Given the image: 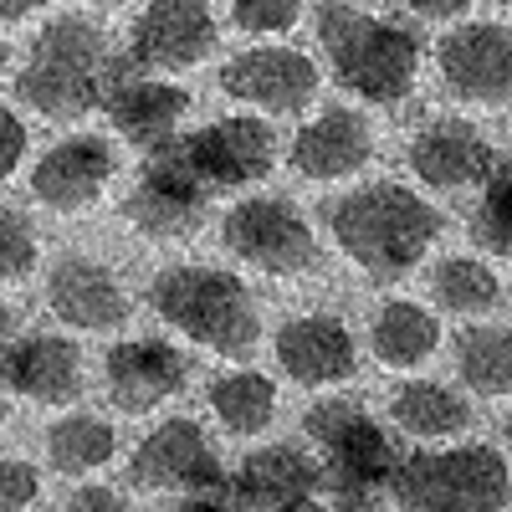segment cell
Listing matches in <instances>:
<instances>
[{"label":"cell","instance_id":"obj_1","mask_svg":"<svg viewBox=\"0 0 512 512\" xmlns=\"http://www.w3.org/2000/svg\"><path fill=\"white\" fill-rule=\"evenodd\" d=\"M323 221L344 256H354L374 282L410 277L441 236V210L405 185H364L354 195H338L323 205Z\"/></svg>","mask_w":512,"mask_h":512},{"label":"cell","instance_id":"obj_2","mask_svg":"<svg viewBox=\"0 0 512 512\" xmlns=\"http://www.w3.org/2000/svg\"><path fill=\"white\" fill-rule=\"evenodd\" d=\"M113 82H118V62L103 26L88 16H57L31 41L26 67L16 77V98L52 123H72L93 113L98 103H108Z\"/></svg>","mask_w":512,"mask_h":512},{"label":"cell","instance_id":"obj_3","mask_svg":"<svg viewBox=\"0 0 512 512\" xmlns=\"http://www.w3.org/2000/svg\"><path fill=\"white\" fill-rule=\"evenodd\" d=\"M313 16H318L323 52L333 57L338 82H344L354 98L400 103V98L415 88L420 41H415L405 26L374 21L369 11H359V6H333V0H323Z\"/></svg>","mask_w":512,"mask_h":512},{"label":"cell","instance_id":"obj_4","mask_svg":"<svg viewBox=\"0 0 512 512\" xmlns=\"http://www.w3.org/2000/svg\"><path fill=\"white\" fill-rule=\"evenodd\" d=\"M154 313L180 328L195 344L216 349L226 359H246L262 338V318L251 308V292L236 272H216V267H169L154 277L149 287Z\"/></svg>","mask_w":512,"mask_h":512},{"label":"cell","instance_id":"obj_5","mask_svg":"<svg viewBox=\"0 0 512 512\" xmlns=\"http://www.w3.org/2000/svg\"><path fill=\"white\" fill-rule=\"evenodd\" d=\"M303 431L323 446V477L333 487V512H379V492L400 472L390 436L349 400L313 405L303 415Z\"/></svg>","mask_w":512,"mask_h":512},{"label":"cell","instance_id":"obj_6","mask_svg":"<svg viewBox=\"0 0 512 512\" xmlns=\"http://www.w3.org/2000/svg\"><path fill=\"white\" fill-rule=\"evenodd\" d=\"M400 512H507L512 472L497 446L415 451L390 482Z\"/></svg>","mask_w":512,"mask_h":512},{"label":"cell","instance_id":"obj_7","mask_svg":"<svg viewBox=\"0 0 512 512\" xmlns=\"http://www.w3.org/2000/svg\"><path fill=\"white\" fill-rule=\"evenodd\" d=\"M226 251L241 256L246 267L267 272V277H297L318 267V236L313 226L297 216V205L282 195H251L226 210L221 221Z\"/></svg>","mask_w":512,"mask_h":512},{"label":"cell","instance_id":"obj_8","mask_svg":"<svg viewBox=\"0 0 512 512\" xmlns=\"http://www.w3.org/2000/svg\"><path fill=\"white\" fill-rule=\"evenodd\" d=\"M123 216L134 221V231H144V236H154V241L195 236V231L205 226V216H210V190L200 185V175L185 164L180 139L144 159L134 195L123 200Z\"/></svg>","mask_w":512,"mask_h":512},{"label":"cell","instance_id":"obj_9","mask_svg":"<svg viewBox=\"0 0 512 512\" xmlns=\"http://www.w3.org/2000/svg\"><path fill=\"white\" fill-rule=\"evenodd\" d=\"M180 154L200 175V185L210 195H221V190H241V185H256V180L272 175L277 134L262 118L241 113V118H221V123L195 128L190 139H180Z\"/></svg>","mask_w":512,"mask_h":512},{"label":"cell","instance_id":"obj_10","mask_svg":"<svg viewBox=\"0 0 512 512\" xmlns=\"http://www.w3.org/2000/svg\"><path fill=\"white\" fill-rule=\"evenodd\" d=\"M128 482L144 492H226V472L216 446L205 441L195 420H164L159 431L134 451Z\"/></svg>","mask_w":512,"mask_h":512},{"label":"cell","instance_id":"obj_11","mask_svg":"<svg viewBox=\"0 0 512 512\" xmlns=\"http://www.w3.org/2000/svg\"><path fill=\"white\" fill-rule=\"evenodd\" d=\"M436 67L441 82L466 98V103H512V31L477 21V26H456L441 36L436 47Z\"/></svg>","mask_w":512,"mask_h":512},{"label":"cell","instance_id":"obj_12","mask_svg":"<svg viewBox=\"0 0 512 512\" xmlns=\"http://www.w3.org/2000/svg\"><path fill=\"white\" fill-rule=\"evenodd\" d=\"M216 47V11L200 0H154L134 16L128 62L149 72H180L210 57Z\"/></svg>","mask_w":512,"mask_h":512},{"label":"cell","instance_id":"obj_13","mask_svg":"<svg viewBox=\"0 0 512 512\" xmlns=\"http://www.w3.org/2000/svg\"><path fill=\"white\" fill-rule=\"evenodd\" d=\"M323 487V466L297 446H262L241 461V472L226 482L241 512H308Z\"/></svg>","mask_w":512,"mask_h":512},{"label":"cell","instance_id":"obj_14","mask_svg":"<svg viewBox=\"0 0 512 512\" xmlns=\"http://www.w3.org/2000/svg\"><path fill=\"white\" fill-rule=\"evenodd\" d=\"M221 88L236 103H256L267 113H297L318 93V67L292 47H256L221 67Z\"/></svg>","mask_w":512,"mask_h":512},{"label":"cell","instance_id":"obj_15","mask_svg":"<svg viewBox=\"0 0 512 512\" xmlns=\"http://www.w3.org/2000/svg\"><path fill=\"white\" fill-rule=\"evenodd\" d=\"M0 384L36 405H72L82 395V354L72 338L26 333L0 349Z\"/></svg>","mask_w":512,"mask_h":512},{"label":"cell","instance_id":"obj_16","mask_svg":"<svg viewBox=\"0 0 512 512\" xmlns=\"http://www.w3.org/2000/svg\"><path fill=\"white\" fill-rule=\"evenodd\" d=\"M113 169H118L113 144L82 134V139H67V144H57L52 154L36 159V169H31V195L47 205V210H62V216H72V210H88V205L108 190Z\"/></svg>","mask_w":512,"mask_h":512},{"label":"cell","instance_id":"obj_17","mask_svg":"<svg viewBox=\"0 0 512 512\" xmlns=\"http://www.w3.org/2000/svg\"><path fill=\"white\" fill-rule=\"evenodd\" d=\"M405 159H410L415 175H420L425 185H436V190L487 185V180L497 175L492 144L477 134L472 123H461V118H436V123H425L420 134L410 139Z\"/></svg>","mask_w":512,"mask_h":512},{"label":"cell","instance_id":"obj_18","mask_svg":"<svg viewBox=\"0 0 512 512\" xmlns=\"http://www.w3.org/2000/svg\"><path fill=\"white\" fill-rule=\"evenodd\" d=\"M108 395L118 410L128 415H144L154 405H164L169 395L185 390L190 379V364L175 344H164V338H134V344H118L108 349Z\"/></svg>","mask_w":512,"mask_h":512},{"label":"cell","instance_id":"obj_19","mask_svg":"<svg viewBox=\"0 0 512 512\" xmlns=\"http://www.w3.org/2000/svg\"><path fill=\"white\" fill-rule=\"evenodd\" d=\"M277 364L287 379L297 384H344L359 369L354 354V333L328 318V313H308V318H287L277 328Z\"/></svg>","mask_w":512,"mask_h":512},{"label":"cell","instance_id":"obj_20","mask_svg":"<svg viewBox=\"0 0 512 512\" xmlns=\"http://www.w3.org/2000/svg\"><path fill=\"white\" fill-rule=\"evenodd\" d=\"M47 303L67 328H82V333H108L128 323V297L118 277L93 256H62L47 282Z\"/></svg>","mask_w":512,"mask_h":512},{"label":"cell","instance_id":"obj_21","mask_svg":"<svg viewBox=\"0 0 512 512\" xmlns=\"http://www.w3.org/2000/svg\"><path fill=\"white\" fill-rule=\"evenodd\" d=\"M369 154H374L369 118L354 108H323L292 139V169L308 180H349L369 164Z\"/></svg>","mask_w":512,"mask_h":512},{"label":"cell","instance_id":"obj_22","mask_svg":"<svg viewBox=\"0 0 512 512\" xmlns=\"http://www.w3.org/2000/svg\"><path fill=\"white\" fill-rule=\"evenodd\" d=\"M103 108L128 144H139L144 154H159L164 144H175V128L190 113V93L154 82V77H118Z\"/></svg>","mask_w":512,"mask_h":512},{"label":"cell","instance_id":"obj_23","mask_svg":"<svg viewBox=\"0 0 512 512\" xmlns=\"http://www.w3.org/2000/svg\"><path fill=\"white\" fill-rule=\"evenodd\" d=\"M390 420L400 431L420 436V441H436V436H456L472 425V410H466L461 395H451L446 384H431V379H415V384H400L395 400H390Z\"/></svg>","mask_w":512,"mask_h":512},{"label":"cell","instance_id":"obj_24","mask_svg":"<svg viewBox=\"0 0 512 512\" xmlns=\"http://www.w3.org/2000/svg\"><path fill=\"white\" fill-rule=\"evenodd\" d=\"M441 344V323L425 313L420 303H390L374 318V354L390 369H415L436 354Z\"/></svg>","mask_w":512,"mask_h":512},{"label":"cell","instance_id":"obj_25","mask_svg":"<svg viewBox=\"0 0 512 512\" xmlns=\"http://www.w3.org/2000/svg\"><path fill=\"white\" fill-rule=\"evenodd\" d=\"M118 451V436L113 425L98 420V415H67L47 431V456L62 477H88L98 466H108Z\"/></svg>","mask_w":512,"mask_h":512},{"label":"cell","instance_id":"obj_26","mask_svg":"<svg viewBox=\"0 0 512 512\" xmlns=\"http://www.w3.org/2000/svg\"><path fill=\"white\" fill-rule=\"evenodd\" d=\"M210 410L231 436H256L277 420V390L267 374H226L210 384Z\"/></svg>","mask_w":512,"mask_h":512},{"label":"cell","instance_id":"obj_27","mask_svg":"<svg viewBox=\"0 0 512 512\" xmlns=\"http://www.w3.org/2000/svg\"><path fill=\"white\" fill-rule=\"evenodd\" d=\"M456 369L477 395L512 390V328H466L456 338Z\"/></svg>","mask_w":512,"mask_h":512},{"label":"cell","instance_id":"obj_28","mask_svg":"<svg viewBox=\"0 0 512 512\" xmlns=\"http://www.w3.org/2000/svg\"><path fill=\"white\" fill-rule=\"evenodd\" d=\"M431 292L451 313H492L497 297H502V282H497L492 267L477 262V256H446L431 277Z\"/></svg>","mask_w":512,"mask_h":512},{"label":"cell","instance_id":"obj_29","mask_svg":"<svg viewBox=\"0 0 512 512\" xmlns=\"http://www.w3.org/2000/svg\"><path fill=\"white\" fill-rule=\"evenodd\" d=\"M477 241L492 251V256H507L512 262V164H502L497 175L487 180V195L477 205Z\"/></svg>","mask_w":512,"mask_h":512},{"label":"cell","instance_id":"obj_30","mask_svg":"<svg viewBox=\"0 0 512 512\" xmlns=\"http://www.w3.org/2000/svg\"><path fill=\"white\" fill-rule=\"evenodd\" d=\"M36 267V236L21 210L0 205V282H21Z\"/></svg>","mask_w":512,"mask_h":512},{"label":"cell","instance_id":"obj_31","mask_svg":"<svg viewBox=\"0 0 512 512\" xmlns=\"http://www.w3.org/2000/svg\"><path fill=\"white\" fill-rule=\"evenodd\" d=\"M231 26L246 31V36L287 31V26H297V6H292V0H236V6H231Z\"/></svg>","mask_w":512,"mask_h":512},{"label":"cell","instance_id":"obj_32","mask_svg":"<svg viewBox=\"0 0 512 512\" xmlns=\"http://www.w3.org/2000/svg\"><path fill=\"white\" fill-rule=\"evenodd\" d=\"M36 497H41V477H36V466L0 456V512H26Z\"/></svg>","mask_w":512,"mask_h":512},{"label":"cell","instance_id":"obj_33","mask_svg":"<svg viewBox=\"0 0 512 512\" xmlns=\"http://www.w3.org/2000/svg\"><path fill=\"white\" fill-rule=\"evenodd\" d=\"M21 154H26V123L16 113L0 108V180H6L11 169L21 164Z\"/></svg>","mask_w":512,"mask_h":512},{"label":"cell","instance_id":"obj_34","mask_svg":"<svg viewBox=\"0 0 512 512\" xmlns=\"http://www.w3.org/2000/svg\"><path fill=\"white\" fill-rule=\"evenodd\" d=\"M62 512H134V507H128V502H123L113 487H82V492H77V497H72Z\"/></svg>","mask_w":512,"mask_h":512},{"label":"cell","instance_id":"obj_35","mask_svg":"<svg viewBox=\"0 0 512 512\" xmlns=\"http://www.w3.org/2000/svg\"><path fill=\"white\" fill-rule=\"evenodd\" d=\"M466 11H472L466 0H415L410 6V16H425V21H461Z\"/></svg>","mask_w":512,"mask_h":512},{"label":"cell","instance_id":"obj_36","mask_svg":"<svg viewBox=\"0 0 512 512\" xmlns=\"http://www.w3.org/2000/svg\"><path fill=\"white\" fill-rule=\"evenodd\" d=\"M175 512H241V507L231 502V492H195V497H185Z\"/></svg>","mask_w":512,"mask_h":512},{"label":"cell","instance_id":"obj_37","mask_svg":"<svg viewBox=\"0 0 512 512\" xmlns=\"http://www.w3.org/2000/svg\"><path fill=\"white\" fill-rule=\"evenodd\" d=\"M36 11V0H0V21H21Z\"/></svg>","mask_w":512,"mask_h":512},{"label":"cell","instance_id":"obj_38","mask_svg":"<svg viewBox=\"0 0 512 512\" xmlns=\"http://www.w3.org/2000/svg\"><path fill=\"white\" fill-rule=\"evenodd\" d=\"M11 333H16V323H11V313H6V308H0V349L11 344Z\"/></svg>","mask_w":512,"mask_h":512},{"label":"cell","instance_id":"obj_39","mask_svg":"<svg viewBox=\"0 0 512 512\" xmlns=\"http://www.w3.org/2000/svg\"><path fill=\"white\" fill-rule=\"evenodd\" d=\"M0 425H6V400H0Z\"/></svg>","mask_w":512,"mask_h":512},{"label":"cell","instance_id":"obj_40","mask_svg":"<svg viewBox=\"0 0 512 512\" xmlns=\"http://www.w3.org/2000/svg\"><path fill=\"white\" fill-rule=\"evenodd\" d=\"M507 441H512V415H507Z\"/></svg>","mask_w":512,"mask_h":512},{"label":"cell","instance_id":"obj_41","mask_svg":"<svg viewBox=\"0 0 512 512\" xmlns=\"http://www.w3.org/2000/svg\"><path fill=\"white\" fill-rule=\"evenodd\" d=\"M0 67H6V47H0Z\"/></svg>","mask_w":512,"mask_h":512},{"label":"cell","instance_id":"obj_42","mask_svg":"<svg viewBox=\"0 0 512 512\" xmlns=\"http://www.w3.org/2000/svg\"><path fill=\"white\" fill-rule=\"evenodd\" d=\"M507 11H512V6H507Z\"/></svg>","mask_w":512,"mask_h":512}]
</instances>
